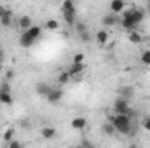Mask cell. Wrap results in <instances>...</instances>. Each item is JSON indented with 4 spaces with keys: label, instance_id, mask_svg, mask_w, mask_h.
Wrapping results in <instances>:
<instances>
[{
    "label": "cell",
    "instance_id": "obj_4",
    "mask_svg": "<svg viewBox=\"0 0 150 148\" xmlns=\"http://www.w3.org/2000/svg\"><path fill=\"white\" fill-rule=\"evenodd\" d=\"M61 12H63V18H65V23L68 26H75L77 25V9H75V4L70 0H65L61 4Z\"/></svg>",
    "mask_w": 150,
    "mask_h": 148
},
{
    "label": "cell",
    "instance_id": "obj_15",
    "mask_svg": "<svg viewBox=\"0 0 150 148\" xmlns=\"http://www.w3.org/2000/svg\"><path fill=\"white\" fill-rule=\"evenodd\" d=\"M11 23H12V12H11V11H7V12L0 18V25L7 28V26H11Z\"/></svg>",
    "mask_w": 150,
    "mask_h": 148
},
{
    "label": "cell",
    "instance_id": "obj_3",
    "mask_svg": "<svg viewBox=\"0 0 150 148\" xmlns=\"http://www.w3.org/2000/svg\"><path fill=\"white\" fill-rule=\"evenodd\" d=\"M40 33H42V28L37 26V25H33V26H32L30 30H26V32H21V35H19V45L25 47V49L32 47V45L38 40Z\"/></svg>",
    "mask_w": 150,
    "mask_h": 148
},
{
    "label": "cell",
    "instance_id": "obj_19",
    "mask_svg": "<svg viewBox=\"0 0 150 148\" xmlns=\"http://www.w3.org/2000/svg\"><path fill=\"white\" fill-rule=\"evenodd\" d=\"M70 78H72V77H70L68 72H61L59 77H58V82H59L61 85H65V84H68V80H70Z\"/></svg>",
    "mask_w": 150,
    "mask_h": 148
},
{
    "label": "cell",
    "instance_id": "obj_5",
    "mask_svg": "<svg viewBox=\"0 0 150 148\" xmlns=\"http://www.w3.org/2000/svg\"><path fill=\"white\" fill-rule=\"evenodd\" d=\"M113 111H115V115H131L133 113L131 106H129V101L124 98H117L113 101Z\"/></svg>",
    "mask_w": 150,
    "mask_h": 148
},
{
    "label": "cell",
    "instance_id": "obj_21",
    "mask_svg": "<svg viewBox=\"0 0 150 148\" xmlns=\"http://www.w3.org/2000/svg\"><path fill=\"white\" fill-rule=\"evenodd\" d=\"M4 140H5L7 143L14 141V131H12V129H7V131L4 132Z\"/></svg>",
    "mask_w": 150,
    "mask_h": 148
},
{
    "label": "cell",
    "instance_id": "obj_26",
    "mask_svg": "<svg viewBox=\"0 0 150 148\" xmlns=\"http://www.w3.org/2000/svg\"><path fill=\"white\" fill-rule=\"evenodd\" d=\"M7 148H23V145H21L18 140H14V141H11V143L7 145Z\"/></svg>",
    "mask_w": 150,
    "mask_h": 148
},
{
    "label": "cell",
    "instance_id": "obj_7",
    "mask_svg": "<svg viewBox=\"0 0 150 148\" xmlns=\"http://www.w3.org/2000/svg\"><path fill=\"white\" fill-rule=\"evenodd\" d=\"M33 26V19L30 16H21L19 21H18V28H21V32H26Z\"/></svg>",
    "mask_w": 150,
    "mask_h": 148
},
{
    "label": "cell",
    "instance_id": "obj_2",
    "mask_svg": "<svg viewBox=\"0 0 150 148\" xmlns=\"http://www.w3.org/2000/svg\"><path fill=\"white\" fill-rule=\"evenodd\" d=\"M112 125L115 127V132H120L124 136L133 132V120L131 115H113L112 117Z\"/></svg>",
    "mask_w": 150,
    "mask_h": 148
},
{
    "label": "cell",
    "instance_id": "obj_13",
    "mask_svg": "<svg viewBox=\"0 0 150 148\" xmlns=\"http://www.w3.org/2000/svg\"><path fill=\"white\" fill-rule=\"evenodd\" d=\"M40 134H42V138H44V140H52V138L56 136V129L47 125V127H44V129L40 131Z\"/></svg>",
    "mask_w": 150,
    "mask_h": 148
},
{
    "label": "cell",
    "instance_id": "obj_29",
    "mask_svg": "<svg viewBox=\"0 0 150 148\" xmlns=\"http://www.w3.org/2000/svg\"><path fill=\"white\" fill-rule=\"evenodd\" d=\"M7 11H9V9H5L4 5H0V18H2V16H4V14L7 12Z\"/></svg>",
    "mask_w": 150,
    "mask_h": 148
},
{
    "label": "cell",
    "instance_id": "obj_16",
    "mask_svg": "<svg viewBox=\"0 0 150 148\" xmlns=\"http://www.w3.org/2000/svg\"><path fill=\"white\" fill-rule=\"evenodd\" d=\"M101 132L107 134V136H113V134H115V127L112 125V122L103 124V125H101Z\"/></svg>",
    "mask_w": 150,
    "mask_h": 148
},
{
    "label": "cell",
    "instance_id": "obj_6",
    "mask_svg": "<svg viewBox=\"0 0 150 148\" xmlns=\"http://www.w3.org/2000/svg\"><path fill=\"white\" fill-rule=\"evenodd\" d=\"M101 23L103 26H115V25H120V18L117 14H105L101 18Z\"/></svg>",
    "mask_w": 150,
    "mask_h": 148
},
{
    "label": "cell",
    "instance_id": "obj_18",
    "mask_svg": "<svg viewBox=\"0 0 150 148\" xmlns=\"http://www.w3.org/2000/svg\"><path fill=\"white\" fill-rule=\"evenodd\" d=\"M127 38H129L131 44H140V42H142V35L136 33V32H129V33H127Z\"/></svg>",
    "mask_w": 150,
    "mask_h": 148
},
{
    "label": "cell",
    "instance_id": "obj_27",
    "mask_svg": "<svg viewBox=\"0 0 150 148\" xmlns=\"http://www.w3.org/2000/svg\"><path fill=\"white\" fill-rule=\"evenodd\" d=\"M75 148H94V147H93V145H91L89 141H82V143H80L79 147H75Z\"/></svg>",
    "mask_w": 150,
    "mask_h": 148
},
{
    "label": "cell",
    "instance_id": "obj_8",
    "mask_svg": "<svg viewBox=\"0 0 150 148\" xmlns=\"http://www.w3.org/2000/svg\"><path fill=\"white\" fill-rule=\"evenodd\" d=\"M35 91H37L38 96H42V98H47L49 94H51V91H52V87L49 85V84H45V82H38L37 87H35Z\"/></svg>",
    "mask_w": 150,
    "mask_h": 148
},
{
    "label": "cell",
    "instance_id": "obj_31",
    "mask_svg": "<svg viewBox=\"0 0 150 148\" xmlns=\"http://www.w3.org/2000/svg\"><path fill=\"white\" fill-rule=\"evenodd\" d=\"M147 12H150V0L147 2Z\"/></svg>",
    "mask_w": 150,
    "mask_h": 148
},
{
    "label": "cell",
    "instance_id": "obj_30",
    "mask_svg": "<svg viewBox=\"0 0 150 148\" xmlns=\"http://www.w3.org/2000/svg\"><path fill=\"white\" fill-rule=\"evenodd\" d=\"M2 61H4V52H2V49H0V65H2Z\"/></svg>",
    "mask_w": 150,
    "mask_h": 148
},
{
    "label": "cell",
    "instance_id": "obj_14",
    "mask_svg": "<svg viewBox=\"0 0 150 148\" xmlns=\"http://www.w3.org/2000/svg\"><path fill=\"white\" fill-rule=\"evenodd\" d=\"M96 42H98L100 45H105V44L108 42V33H107L105 30H100V32H96Z\"/></svg>",
    "mask_w": 150,
    "mask_h": 148
},
{
    "label": "cell",
    "instance_id": "obj_32",
    "mask_svg": "<svg viewBox=\"0 0 150 148\" xmlns=\"http://www.w3.org/2000/svg\"><path fill=\"white\" fill-rule=\"evenodd\" d=\"M68 148H75V147H68Z\"/></svg>",
    "mask_w": 150,
    "mask_h": 148
},
{
    "label": "cell",
    "instance_id": "obj_17",
    "mask_svg": "<svg viewBox=\"0 0 150 148\" xmlns=\"http://www.w3.org/2000/svg\"><path fill=\"white\" fill-rule=\"evenodd\" d=\"M0 103H2V105H11V103H12V96H11V92L0 91Z\"/></svg>",
    "mask_w": 150,
    "mask_h": 148
},
{
    "label": "cell",
    "instance_id": "obj_10",
    "mask_svg": "<svg viewBox=\"0 0 150 148\" xmlns=\"http://www.w3.org/2000/svg\"><path fill=\"white\" fill-rule=\"evenodd\" d=\"M110 9H112V14H120L124 9H126V4L122 2V0H112L110 2Z\"/></svg>",
    "mask_w": 150,
    "mask_h": 148
},
{
    "label": "cell",
    "instance_id": "obj_1",
    "mask_svg": "<svg viewBox=\"0 0 150 148\" xmlns=\"http://www.w3.org/2000/svg\"><path fill=\"white\" fill-rule=\"evenodd\" d=\"M145 19V11L142 9H129L122 14V19H120V25L122 28H126L127 32H134V28Z\"/></svg>",
    "mask_w": 150,
    "mask_h": 148
},
{
    "label": "cell",
    "instance_id": "obj_12",
    "mask_svg": "<svg viewBox=\"0 0 150 148\" xmlns=\"http://www.w3.org/2000/svg\"><path fill=\"white\" fill-rule=\"evenodd\" d=\"M86 70V66H84V63L82 65H75V63H72V66L67 70L68 73H70V77H75V75H80L82 72Z\"/></svg>",
    "mask_w": 150,
    "mask_h": 148
},
{
    "label": "cell",
    "instance_id": "obj_25",
    "mask_svg": "<svg viewBox=\"0 0 150 148\" xmlns=\"http://www.w3.org/2000/svg\"><path fill=\"white\" fill-rule=\"evenodd\" d=\"M86 30H87V26H86L84 23H77V25H75V32H77V33H82V32H86Z\"/></svg>",
    "mask_w": 150,
    "mask_h": 148
},
{
    "label": "cell",
    "instance_id": "obj_20",
    "mask_svg": "<svg viewBox=\"0 0 150 148\" xmlns=\"http://www.w3.org/2000/svg\"><path fill=\"white\" fill-rule=\"evenodd\" d=\"M58 26H59V23H58L56 19H49V21L45 23V28H47V30H51V32L58 30Z\"/></svg>",
    "mask_w": 150,
    "mask_h": 148
},
{
    "label": "cell",
    "instance_id": "obj_28",
    "mask_svg": "<svg viewBox=\"0 0 150 148\" xmlns=\"http://www.w3.org/2000/svg\"><path fill=\"white\" fill-rule=\"evenodd\" d=\"M143 127H145V131H150V117L143 118Z\"/></svg>",
    "mask_w": 150,
    "mask_h": 148
},
{
    "label": "cell",
    "instance_id": "obj_33",
    "mask_svg": "<svg viewBox=\"0 0 150 148\" xmlns=\"http://www.w3.org/2000/svg\"><path fill=\"white\" fill-rule=\"evenodd\" d=\"M149 44H150V38H149Z\"/></svg>",
    "mask_w": 150,
    "mask_h": 148
},
{
    "label": "cell",
    "instance_id": "obj_24",
    "mask_svg": "<svg viewBox=\"0 0 150 148\" xmlns=\"http://www.w3.org/2000/svg\"><path fill=\"white\" fill-rule=\"evenodd\" d=\"M84 58H86V56H84L82 52L75 54V56H74V63H75V65H82V63H84Z\"/></svg>",
    "mask_w": 150,
    "mask_h": 148
},
{
    "label": "cell",
    "instance_id": "obj_11",
    "mask_svg": "<svg viewBox=\"0 0 150 148\" xmlns=\"http://www.w3.org/2000/svg\"><path fill=\"white\" fill-rule=\"evenodd\" d=\"M87 125V120L84 118V117H75L74 120H72V127L77 129V131H80V129H84Z\"/></svg>",
    "mask_w": 150,
    "mask_h": 148
},
{
    "label": "cell",
    "instance_id": "obj_22",
    "mask_svg": "<svg viewBox=\"0 0 150 148\" xmlns=\"http://www.w3.org/2000/svg\"><path fill=\"white\" fill-rule=\"evenodd\" d=\"M142 63H143V65H147V66H150V49H149V51H145V52L142 54Z\"/></svg>",
    "mask_w": 150,
    "mask_h": 148
},
{
    "label": "cell",
    "instance_id": "obj_23",
    "mask_svg": "<svg viewBox=\"0 0 150 148\" xmlns=\"http://www.w3.org/2000/svg\"><path fill=\"white\" fill-rule=\"evenodd\" d=\"M79 37H80V40H82V42H89V40H91V33H89V28H87L86 32L79 33Z\"/></svg>",
    "mask_w": 150,
    "mask_h": 148
},
{
    "label": "cell",
    "instance_id": "obj_9",
    "mask_svg": "<svg viewBox=\"0 0 150 148\" xmlns=\"http://www.w3.org/2000/svg\"><path fill=\"white\" fill-rule=\"evenodd\" d=\"M45 99H47L49 103H52V105H54V103H59V101L63 99V91H61V89H52L51 94H49Z\"/></svg>",
    "mask_w": 150,
    "mask_h": 148
}]
</instances>
